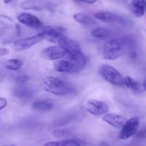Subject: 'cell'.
Segmentation results:
<instances>
[{
	"mask_svg": "<svg viewBox=\"0 0 146 146\" xmlns=\"http://www.w3.org/2000/svg\"><path fill=\"white\" fill-rule=\"evenodd\" d=\"M23 64H24V63L21 60L18 59V58H11V59H9L7 61L5 66L8 70L17 71L22 66Z\"/></svg>",
	"mask_w": 146,
	"mask_h": 146,
	"instance_id": "23",
	"label": "cell"
},
{
	"mask_svg": "<svg viewBox=\"0 0 146 146\" xmlns=\"http://www.w3.org/2000/svg\"><path fill=\"white\" fill-rule=\"evenodd\" d=\"M15 23L11 17L4 14H0V26L4 27H11Z\"/></svg>",
	"mask_w": 146,
	"mask_h": 146,
	"instance_id": "25",
	"label": "cell"
},
{
	"mask_svg": "<svg viewBox=\"0 0 146 146\" xmlns=\"http://www.w3.org/2000/svg\"><path fill=\"white\" fill-rule=\"evenodd\" d=\"M7 106V101L6 98L0 97V111L4 109Z\"/></svg>",
	"mask_w": 146,
	"mask_h": 146,
	"instance_id": "27",
	"label": "cell"
},
{
	"mask_svg": "<svg viewBox=\"0 0 146 146\" xmlns=\"http://www.w3.org/2000/svg\"><path fill=\"white\" fill-rule=\"evenodd\" d=\"M86 111L95 116L104 115L109 111V107L103 101L96 99H90L86 103Z\"/></svg>",
	"mask_w": 146,
	"mask_h": 146,
	"instance_id": "8",
	"label": "cell"
},
{
	"mask_svg": "<svg viewBox=\"0 0 146 146\" xmlns=\"http://www.w3.org/2000/svg\"><path fill=\"white\" fill-rule=\"evenodd\" d=\"M95 17L98 20L107 23H116L120 24H125V21L121 16L110 11H99L95 14Z\"/></svg>",
	"mask_w": 146,
	"mask_h": 146,
	"instance_id": "11",
	"label": "cell"
},
{
	"mask_svg": "<svg viewBox=\"0 0 146 146\" xmlns=\"http://www.w3.org/2000/svg\"><path fill=\"white\" fill-rule=\"evenodd\" d=\"M78 1H83V0H78Z\"/></svg>",
	"mask_w": 146,
	"mask_h": 146,
	"instance_id": "35",
	"label": "cell"
},
{
	"mask_svg": "<svg viewBox=\"0 0 146 146\" xmlns=\"http://www.w3.org/2000/svg\"><path fill=\"white\" fill-rule=\"evenodd\" d=\"M113 31L108 28L104 27H97L91 31V34L93 37L97 38H110L112 36Z\"/></svg>",
	"mask_w": 146,
	"mask_h": 146,
	"instance_id": "20",
	"label": "cell"
},
{
	"mask_svg": "<svg viewBox=\"0 0 146 146\" xmlns=\"http://www.w3.org/2000/svg\"><path fill=\"white\" fill-rule=\"evenodd\" d=\"M54 68L55 71L66 74H75L82 71L84 67L76 64L71 60L59 59L54 63Z\"/></svg>",
	"mask_w": 146,
	"mask_h": 146,
	"instance_id": "6",
	"label": "cell"
},
{
	"mask_svg": "<svg viewBox=\"0 0 146 146\" xmlns=\"http://www.w3.org/2000/svg\"><path fill=\"white\" fill-rule=\"evenodd\" d=\"M44 38H46V34L44 31H42L41 33H38L36 35L16 40L15 41H14L13 46L17 51H25L34 46Z\"/></svg>",
	"mask_w": 146,
	"mask_h": 146,
	"instance_id": "4",
	"label": "cell"
},
{
	"mask_svg": "<svg viewBox=\"0 0 146 146\" xmlns=\"http://www.w3.org/2000/svg\"><path fill=\"white\" fill-rule=\"evenodd\" d=\"M34 93L31 88L21 84H19V86L14 89V95L21 99H29L34 96Z\"/></svg>",
	"mask_w": 146,
	"mask_h": 146,
	"instance_id": "16",
	"label": "cell"
},
{
	"mask_svg": "<svg viewBox=\"0 0 146 146\" xmlns=\"http://www.w3.org/2000/svg\"><path fill=\"white\" fill-rule=\"evenodd\" d=\"M29 80V76L26 75H21L19 76L16 78L15 81L17 82V84H24L26 82H27Z\"/></svg>",
	"mask_w": 146,
	"mask_h": 146,
	"instance_id": "26",
	"label": "cell"
},
{
	"mask_svg": "<svg viewBox=\"0 0 146 146\" xmlns=\"http://www.w3.org/2000/svg\"><path fill=\"white\" fill-rule=\"evenodd\" d=\"M19 22L34 29L43 28L44 24L40 19L30 13H21L17 17Z\"/></svg>",
	"mask_w": 146,
	"mask_h": 146,
	"instance_id": "10",
	"label": "cell"
},
{
	"mask_svg": "<svg viewBox=\"0 0 146 146\" xmlns=\"http://www.w3.org/2000/svg\"><path fill=\"white\" fill-rule=\"evenodd\" d=\"M102 120L108 125L118 129L122 128L127 121L126 118L122 115L115 113H108L103 115Z\"/></svg>",
	"mask_w": 146,
	"mask_h": 146,
	"instance_id": "12",
	"label": "cell"
},
{
	"mask_svg": "<svg viewBox=\"0 0 146 146\" xmlns=\"http://www.w3.org/2000/svg\"><path fill=\"white\" fill-rule=\"evenodd\" d=\"M131 45V39L128 37H120L109 40L103 47V57L108 61L119 58Z\"/></svg>",
	"mask_w": 146,
	"mask_h": 146,
	"instance_id": "1",
	"label": "cell"
},
{
	"mask_svg": "<svg viewBox=\"0 0 146 146\" xmlns=\"http://www.w3.org/2000/svg\"><path fill=\"white\" fill-rule=\"evenodd\" d=\"M1 32H2V31H1V30H0V34H1Z\"/></svg>",
	"mask_w": 146,
	"mask_h": 146,
	"instance_id": "33",
	"label": "cell"
},
{
	"mask_svg": "<svg viewBox=\"0 0 146 146\" xmlns=\"http://www.w3.org/2000/svg\"><path fill=\"white\" fill-rule=\"evenodd\" d=\"M66 51L60 45L48 46L41 52V56L47 61H57L66 55Z\"/></svg>",
	"mask_w": 146,
	"mask_h": 146,
	"instance_id": "7",
	"label": "cell"
},
{
	"mask_svg": "<svg viewBox=\"0 0 146 146\" xmlns=\"http://www.w3.org/2000/svg\"><path fill=\"white\" fill-rule=\"evenodd\" d=\"M41 86L44 91L56 96L68 95L75 91L74 87L69 83L52 76L45 77Z\"/></svg>",
	"mask_w": 146,
	"mask_h": 146,
	"instance_id": "2",
	"label": "cell"
},
{
	"mask_svg": "<svg viewBox=\"0 0 146 146\" xmlns=\"http://www.w3.org/2000/svg\"><path fill=\"white\" fill-rule=\"evenodd\" d=\"M145 10H146V0H145Z\"/></svg>",
	"mask_w": 146,
	"mask_h": 146,
	"instance_id": "34",
	"label": "cell"
},
{
	"mask_svg": "<svg viewBox=\"0 0 146 146\" xmlns=\"http://www.w3.org/2000/svg\"><path fill=\"white\" fill-rule=\"evenodd\" d=\"M68 58H69V60L74 61L76 64H78L84 68L86 65V58L84 55L82 51L78 53V54H74V55H68Z\"/></svg>",
	"mask_w": 146,
	"mask_h": 146,
	"instance_id": "22",
	"label": "cell"
},
{
	"mask_svg": "<svg viewBox=\"0 0 146 146\" xmlns=\"http://www.w3.org/2000/svg\"><path fill=\"white\" fill-rule=\"evenodd\" d=\"M54 107L51 103L48 101H35L32 104V108L38 111H48Z\"/></svg>",
	"mask_w": 146,
	"mask_h": 146,
	"instance_id": "21",
	"label": "cell"
},
{
	"mask_svg": "<svg viewBox=\"0 0 146 146\" xmlns=\"http://www.w3.org/2000/svg\"><path fill=\"white\" fill-rule=\"evenodd\" d=\"M137 138H139V139H144V138H146V128L141 131L138 134H137Z\"/></svg>",
	"mask_w": 146,
	"mask_h": 146,
	"instance_id": "28",
	"label": "cell"
},
{
	"mask_svg": "<svg viewBox=\"0 0 146 146\" xmlns=\"http://www.w3.org/2000/svg\"><path fill=\"white\" fill-rule=\"evenodd\" d=\"M13 0H3V1H4L5 4H9L10 2H11Z\"/></svg>",
	"mask_w": 146,
	"mask_h": 146,
	"instance_id": "31",
	"label": "cell"
},
{
	"mask_svg": "<svg viewBox=\"0 0 146 146\" xmlns=\"http://www.w3.org/2000/svg\"><path fill=\"white\" fill-rule=\"evenodd\" d=\"M143 85L144 89H145V91H146V78H145V79L144 80L143 83Z\"/></svg>",
	"mask_w": 146,
	"mask_h": 146,
	"instance_id": "32",
	"label": "cell"
},
{
	"mask_svg": "<svg viewBox=\"0 0 146 146\" xmlns=\"http://www.w3.org/2000/svg\"><path fill=\"white\" fill-rule=\"evenodd\" d=\"M53 136L55 138L58 140H64L67 139V138H71L73 135L70 131H67L65 129H58L55 130L52 133Z\"/></svg>",
	"mask_w": 146,
	"mask_h": 146,
	"instance_id": "24",
	"label": "cell"
},
{
	"mask_svg": "<svg viewBox=\"0 0 146 146\" xmlns=\"http://www.w3.org/2000/svg\"><path fill=\"white\" fill-rule=\"evenodd\" d=\"M74 19L76 22L83 24V25L94 26L96 24V21L92 17L82 12L76 13V14H74Z\"/></svg>",
	"mask_w": 146,
	"mask_h": 146,
	"instance_id": "19",
	"label": "cell"
},
{
	"mask_svg": "<svg viewBox=\"0 0 146 146\" xmlns=\"http://www.w3.org/2000/svg\"><path fill=\"white\" fill-rule=\"evenodd\" d=\"M140 124V119L138 116H133L127 120L125 123L121 128L119 138L121 140H127L135 135Z\"/></svg>",
	"mask_w": 146,
	"mask_h": 146,
	"instance_id": "5",
	"label": "cell"
},
{
	"mask_svg": "<svg viewBox=\"0 0 146 146\" xmlns=\"http://www.w3.org/2000/svg\"><path fill=\"white\" fill-rule=\"evenodd\" d=\"M43 31L46 34V39L54 44H57L58 38L64 35V29L61 27H53L46 26L43 27Z\"/></svg>",
	"mask_w": 146,
	"mask_h": 146,
	"instance_id": "13",
	"label": "cell"
},
{
	"mask_svg": "<svg viewBox=\"0 0 146 146\" xmlns=\"http://www.w3.org/2000/svg\"><path fill=\"white\" fill-rule=\"evenodd\" d=\"M129 9L135 17H143L145 11V0H132L129 4Z\"/></svg>",
	"mask_w": 146,
	"mask_h": 146,
	"instance_id": "15",
	"label": "cell"
},
{
	"mask_svg": "<svg viewBox=\"0 0 146 146\" xmlns=\"http://www.w3.org/2000/svg\"><path fill=\"white\" fill-rule=\"evenodd\" d=\"M87 143L84 141L80 139H76V138H67V139L59 140L56 141H50V142L46 143L44 145L46 146H81L86 145Z\"/></svg>",
	"mask_w": 146,
	"mask_h": 146,
	"instance_id": "14",
	"label": "cell"
},
{
	"mask_svg": "<svg viewBox=\"0 0 146 146\" xmlns=\"http://www.w3.org/2000/svg\"><path fill=\"white\" fill-rule=\"evenodd\" d=\"M44 2L38 0H25L20 4V7L25 10H35L39 11L44 8Z\"/></svg>",
	"mask_w": 146,
	"mask_h": 146,
	"instance_id": "18",
	"label": "cell"
},
{
	"mask_svg": "<svg viewBox=\"0 0 146 146\" xmlns=\"http://www.w3.org/2000/svg\"><path fill=\"white\" fill-rule=\"evenodd\" d=\"M98 0H83L84 2L88 3V4H94V3L96 2Z\"/></svg>",
	"mask_w": 146,
	"mask_h": 146,
	"instance_id": "30",
	"label": "cell"
},
{
	"mask_svg": "<svg viewBox=\"0 0 146 146\" xmlns=\"http://www.w3.org/2000/svg\"><path fill=\"white\" fill-rule=\"evenodd\" d=\"M57 44L64 48L68 55H74L81 52L79 44L75 40L65 36L64 35H61L58 38Z\"/></svg>",
	"mask_w": 146,
	"mask_h": 146,
	"instance_id": "9",
	"label": "cell"
},
{
	"mask_svg": "<svg viewBox=\"0 0 146 146\" xmlns=\"http://www.w3.org/2000/svg\"><path fill=\"white\" fill-rule=\"evenodd\" d=\"M10 53V50L7 48H0V56L7 55Z\"/></svg>",
	"mask_w": 146,
	"mask_h": 146,
	"instance_id": "29",
	"label": "cell"
},
{
	"mask_svg": "<svg viewBox=\"0 0 146 146\" xmlns=\"http://www.w3.org/2000/svg\"><path fill=\"white\" fill-rule=\"evenodd\" d=\"M124 85L134 94H141L145 91L143 84H140L130 76L124 78Z\"/></svg>",
	"mask_w": 146,
	"mask_h": 146,
	"instance_id": "17",
	"label": "cell"
},
{
	"mask_svg": "<svg viewBox=\"0 0 146 146\" xmlns=\"http://www.w3.org/2000/svg\"><path fill=\"white\" fill-rule=\"evenodd\" d=\"M98 72L104 80L112 85L117 86L124 85V78L114 67L108 64H102L98 68Z\"/></svg>",
	"mask_w": 146,
	"mask_h": 146,
	"instance_id": "3",
	"label": "cell"
}]
</instances>
